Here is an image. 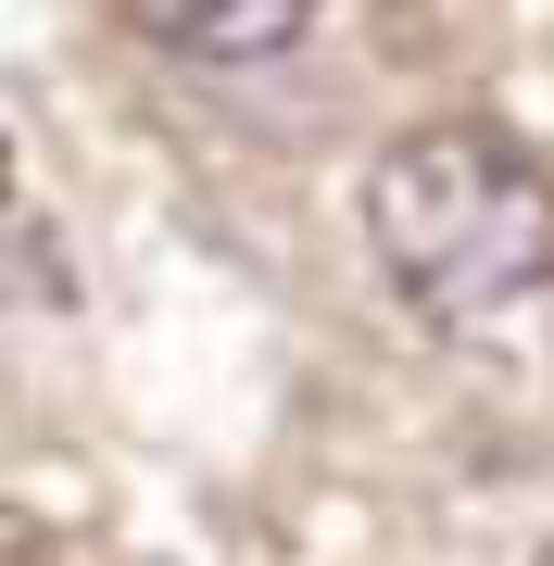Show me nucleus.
Here are the masks:
<instances>
[{"label": "nucleus", "mask_w": 554, "mask_h": 566, "mask_svg": "<svg viewBox=\"0 0 554 566\" xmlns=\"http://www.w3.org/2000/svg\"><path fill=\"white\" fill-rule=\"evenodd\" d=\"M126 25L151 51H177V63H265L290 39H315L303 0H126Z\"/></svg>", "instance_id": "obj_2"}, {"label": "nucleus", "mask_w": 554, "mask_h": 566, "mask_svg": "<svg viewBox=\"0 0 554 566\" xmlns=\"http://www.w3.org/2000/svg\"><path fill=\"white\" fill-rule=\"evenodd\" d=\"M542 566H554V554H542Z\"/></svg>", "instance_id": "obj_5"}, {"label": "nucleus", "mask_w": 554, "mask_h": 566, "mask_svg": "<svg viewBox=\"0 0 554 566\" xmlns=\"http://www.w3.org/2000/svg\"><path fill=\"white\" fill-rule=\"evenodd\" d=\"M0 566H63V554H51V528H39V516L0 504Z\"/></svg>", "instance_id": "obj_4"}, {"label": "nucleus", "mask_w": 554, "mask_h": 566, "mask_svg": "<svg viewBox=\"0 0 554 566\" xmlns=\"http://www.w3.org/2000/svg\"><path fill=\"white\" fill-rule=\"evenodd\" d=\"M63 290V252H51V214L25 189V126L0 114V303H51Z\"/></svg>", "instance_id": "obj_3"}, {"label": "nucleus", "mask_w": 554, "mask_h": 566, "mask_svg": "<svg viewBox=\"0 0 554 566\" xmlns=\"http://www.w3.org/2000/svg\"><path fill=\"white\" fill-rule=\"evenodd\" d=\"M378 277L479 365H554V177L492 126H416L366 177Z\"/></svg>", "instance_id": "obj_1"}]
</instances>
